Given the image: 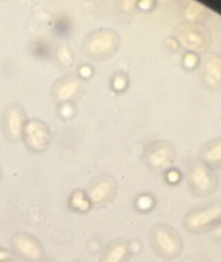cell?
Listing matches in <instances>:
<instances>
[{"instance_id":"obj_2","label":"cell","mask_w":221,"mask_h":262,"mask_svg":"<svg viewBox=\"0 0 221 262\" xmlns=\"http://www.w3.org/2000/svg\"><path fill=\"white\" fill-rule=\"evenodd\" d=\"M220 220V203L213 202L190 211L184 217V227L192 234H202L216 228Z\"/></svg>"},{"instance_id":"obj_10","label":"cell","mask_w":221,"mask_h":262,"mask_svg":"<svg viewBox=\"0 0 221 262\" xmlns=\"http://www.w3.org/2000/svg\"><path fill=\"white\" fill-rule=\"evenodd\" d=\"M115 44V38L107 32H102L93 36L89 42V49L94 53H104L112 49Z\"/></svg>"},{"instance_id":"obj_3","label":"cell","mask_w":221,"mask_h":262,"mask_svg":"<svg viewBox=\"0 0 221 262\" xmlns=\"http://www.w3.org/2000/svg\"><path fill=\"white\" fill-rule=\"evenodd\" d=\"M189 186L198 196L211 194L216 187V180L212 171L202 164H195L189 170Z\"/></svg>"},{"instance_id":"obj_11","label":"cell","mask_w":221,"mask_h":262,"mask_svg":"<svg viewBox=\"0 0 221 262\" xmlns=\"http://www.w3.org/2000/svg\"><path fill=\"white\" fill-rule=\"evenodd\" d=\"M6 124H7L8 130H9L11 136L13 137L19 136L21 131V126H23L21 116L19 112L15 110H11L8 114Z\"/></svg>"},{"instance_id":"obj_7","label":"cell","mask_w":221,"mask_h":262,"mask_svg":"<svg viewBox=\"0 0 221 262\" xmlns=\"http://www.w3.org/2000/svg\"><path fill=\"white\" fill-rule=\"evenodd\" d=\"M27 142L35 148H41L45 146L48 139L46 128L38 122H29L26 128Z\"/></svg>"},{"instance_id":"obj_6","label":"cell","mask_w":221,"mask_h":262,"mask_svg":"<svg viewBox=\"0 0 221 262\" xmlns=\"http://www.w3.org/2000/svg\"><path fill=\"white\" fill-rule=\"evenodd\" d=\"M130 254V247L124 241L110 243L101 254V262H127Z\"/></svg>"},{"instance_id":"obj_8","label":"cell","mask_w":221,"mask_h":262,"mask_svg":"<svg viewBox=\"0 0 221 262\" xmlns=\"http://www.w3.org/2000/svg\"><path fill=\"white\" fill-rule=\"evenodd\" d=\"M171 161V149L165 146L155 148L148 156L149 163L156 169H163L166 168Z\"/></svg>"},{"instance_id":"obj_12","label":"cell","mask_w":221,"mask_h":262,"mask_svg":"<svg viewBox=\"0 0 221 262\" xmlns=\"http://www.w3.org/2000/svg\"><path fill=\"white\" fill-rule=\"evenodd\" d=\"M206 70L209 78L213 81H219L220 71H219V59L213 57L209 59L206 65Z\"/></svg>"},{"instance_id":"obj_4","label":"cell","mask_w":221,"mask_h":262,"mask_svg":"<svg viewBox=\"0 0 221 262\" xmlns=\"http://www.w3.org/2000/svg\"><path fill=\"white\" fill-rule=\"evenodd\" d=\"M115 193V181L110 178H101L91 187L89 191V200L96 206H102L112 200Z\"/></svg>"},{"instance_id":"obj_13","label":"cell","mask_w":221,"mask_h":262,"mask_svg":"<svg viewBox=\"0 0 221 262\" xmlns=\"http://www.w3.org/2000/svg\"><path fill=\"white\" fill-rule=\"evenodd\" d=\"M77 88H78V85L75 81H69V82H65L60 87L59 90H58V97L61 100H67V99H70L75 94Z\"/></svg>"},{"instance_id":"obj_5","label":"cell","mask_w":221,"mask_h":262,"mask_svg":"<svg viewBox=\"0 0 221 262\" xmlns=\"http://www.w3.org/2000/svg\"><path fill=\"white\" fill-rule=\"evenodd\" d=\"M178 36L183 45L192 50H202L208 43L205 30L193 24L183 27L179 30Z\"/></svg>"},{"instance_id":"obj_14","label":"cell","mask_w":221,"mask_h":262,"mask_svg":"<svg viewBox=\"0 0 221 262\" xmlns=\"http://www.w3.org/2000/svg\"><path fill=\"white\" fill-rule=\"evenodd\" d=\"M206 159L211 163H216L220 160V145H214L206 153Z\"/></svg>"},{"instance_id":"obj_1","label":"cell","mask_w":221,"mask_h":262,"mask_svg":"<svg viewBox=\"0 0 221 262\" xmlns=\"http://www.w3.org/2000/svg\"><path fill=\"white\" fill-rule=\"evenodd\" d=\"M150 242L155 252L166 260L179 257L184 248L179 233L167 224H160L152 229Z\"/></svg>"},{"instance_id":"obj_15","label":"cell","mask_w":221,"mask_h":262,"mask_svg":"<svg viewBox=\"0 0 221 262\" xmlns=\"http://www.w3.org/2000/svg\"><path fill=\"white\" fill-rule=\"evenodd\" d=\"M187 262H209L207 259L204 258V257H199V256H196V257H192L190 258V260H188Z\"/></svg>"},{"instance_id":"obj_9","label":"cell","mask_w":221,"mask_h":262,"mask_svg":"<svg viewBox=\"0 0 221 262\" xmlns=\"http://www.w3.org/2000/svg\"><path fill=\"white\" fill-rule=\"evenodd\" d=\"M15 246L18 251L26 257L35 260L41 255V249L36 242L25 236H19L15 239Z\"/></svg>"}]
</instances>
